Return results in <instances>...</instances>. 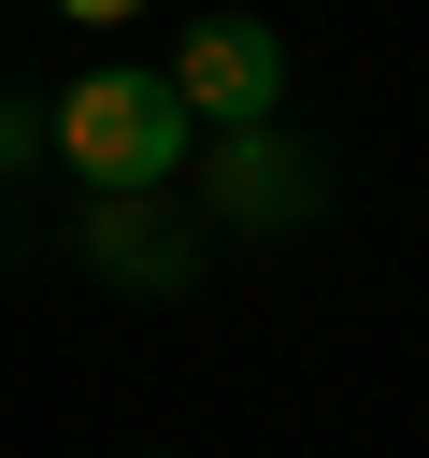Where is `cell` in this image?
<instances>
[{"mask_svg":"<svg viewBox=\"0 0 429 458\" xmlns=\"http://www.w3.org/2000/svg\"><path fill=\"white\" fill-rule=\"evenodd\" d=\"M72 243H86V272H114V286H186V272H200V243L172 229V186H100Z\"/></svg>","mask_w":429,"mask_h":458,"instance_id":"cell-4","label":"cell"},{"mask_svg":"<svg viewBox=\"0 0 429 458\" xmlns=\"http://www.w3.org/2000/svg\"><path fill=\"white\" fill-rule=\"evenodd\" d=\"M29 157H43V100H29V86H0V172H29Z\"/></svg>","mask_w":429,"mask_h":458,"instance_id":"cell-5","label":"cell"},{"mask_svg":"<svg viewBox=\"0 0 429 458\" xmlns=\"http://www.w3.org/2000/svg\"><path fill=\"white\" fill-rule=\"evenodd\" d=\"M315 200H329V172L286 129H214V157H200V215L214 229H300Z\"/></svg>","mask_w":429,"mask_h":458,"instance_id":"cell-3","label":"cell"},{"mask_svg":"<svg viewBox=\"0 0 429 458\" xmlns=\"http://www.w3.org/2000/svg\"><path fill=\"white\" fill-rule=\"evenodd\" d=\"M57 14H72V29H129L143 0H57Z\"/></svg>","mask_w":429,"mask_h":458,"instance_id":"cell-6","label":"cell"},{"mask_svg":"<svg viewBox=\"0 0 429 458\" xmlns=\"http://www.w3.org/2000/svg\"><path fill=\"white\" fill-rule=\"evenodd\" d=\"M172 100H186V129H286V43L257 14H200L172 43Z\"/></svg>","mask_w":429,"mask_h":458,"instance_id":"cell-2","label":"cell"},{"mask_svg":"<svg viewBox=\"0 0 429 458\" xmlns=\"http://www.w3.org/2000/svg\"><path fill=\"white\" fill-rule=\"evenodd\" d=\"M43 143H57V157L86 172V200H100V186H172L200 129H186L172 72H129V57H114V72H86V86L43 100Z\"/></svg>","mask_w":429,"mask_h":458,"instance_id":"cell-1","label":"cell"}]
</instances>
